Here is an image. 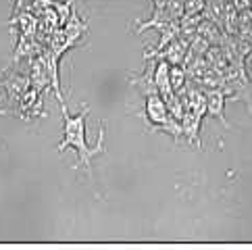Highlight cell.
<instances>
[{
	"label": "cell",
	"mask_w": 252,
	"mask_h": 250,
	"mask_svg": "<svg viewBox=\"0 0 252 250\" xmlns=\"http://www.w3.org/2000/svg\"><path fill=\"white\" fill-rule=\"evenodd\" d=\"M63 115V140L59 142L57 150L63 153L65 148H73L77 153V167H84L88 171V177H92V158L96 155H102L106 146H104V138H106V121H100V131H98V142L92 146L88 142V131H86V121H88V104L82 106V111L77 115H69V111H61Z\"/></svg>",
	"instance_id": "cell-1"
},
{
	"label": "cell",
	"mask_w": 252,
	"mask_h": 250,
	"mask_svg": "<svg viewBox=\"0 0 252 250\" xmlns=\"http://www.w3.org/2000/svg\"><path fill=\"white\" fill-rule=\"evenodd\" d=\"M144 113H146V121H148L152 131H158V129L165 131L167 129V125L171 121V113L167 109L165 98L158 92L144 98Z\"/></svg>",
	"instance_id": "cell-2"
},
{
	"label": "cell",
	"mask_w": 252,
	"mask_h": 250,
	"mask_svg": "<svg viewBox=\"0 0 252 250\" xmlns=\"http://www.w3.org/2000/svg\"><path fill=\"white\" fill-rule=\"evenodd\" d=\"M30 86H32V79L19 73H13V75L0 79V88H2V92L6 96V102H11V104H19L23 92Z\"/></svg>",
	"instance_id": "cell-3"
},
{
	"label": "cell",
	"mask_w": 252,
	"mask_h": 250,
	"mask_svg": "<svg viewBox=\"0 0 252 250\" xmlns=\"http://www.w3.org/2000/svg\"><path fill=\"white\" fill-rule=\"evenodd\" d=\"M202 117H204V115L196 113V111H186V113H184V117H182L184 136H186V140L190 142V144H194L196 148H202V142H200Z\"/></svg>",
	"instance_id": "cell-4"
},
{
	"label": "cell",
	"mask_w": 252,
	"mask_h": 250,
	"mask_svg": "<svg viewBox=\"0 0 252 250\" xmlns=\"http://www.w3.org/2000/svg\"><path fill=\"white\" fill-rule=\"evenodd\" d=\"M225 100H227V94H225L221 88H211V90L206 92V113H209L211 117L219 119L225 127H229L227 119H225Z\"/></svg>",
	"instance_id": "cell-5"
},
{
	"label": "cell",
	"mask_w": 252,
	"mask_h": 250,
	"mask_svg": "<svg viewBox=\"0 0 252 250\" xmlns=\"http://www.w3.org/2000/svg\"><path fill=\"white\" fill-rule=\"evenodd\" d=\"M169 71H171V65L167 61L160 59L157 65H155V86H157V92L160 94L167 100V98L171 94H175L173 90V86H171V75H169Z\"/></svg>",
	"instance_id": "cell-6"
},
{
	"label": "cell",
	"mask_w": 252,
	"mask_h": 250,
	"mask_svg": "<svg viewBox=\"0 0 252 250\" xmlns=\"http://www.w3.org/2000/svg\"><path fill=\"white\" fill-rule=\"evenodd\" d=\"M131 84L133 88H136V92L140 96H150V94H157V86H155V65H150V61H148V65L146 69H144V73L142 75H136V79H131Z\"/></svg>",
	"instance_id": "cell-7"
},
{
	"label": "cell",
	"mask_w": 252,
	"mask_h": 250,
	"mask_svg": "<svg viewBox=\"0 0 252 250\" xmlns=\"http://www.w3.org/2000/svg\"><path fill=\"white\" fill-rule=\"evenodd\" d=\"M169 75H171V86H173V90L179 92L186 86V77H188L186 67L184 65H171Z\"/></svg>",
	"instance_id": "cell-8"
},
{
	"label": "cell",
	"mask_w": 252,
	"mask_h": 250,
	"mask_svg": "<svg viewBox=\"0 0 252 250\" xmlns=\"http://www.w3.org/2000/svg\"><path fill=\"white\" fill-rule=\"evenodd\" d=\"M206 6V0H184V17L202 13Z\"/></svg>",
	"instance_id": "cell-9"
}]
</instances>
